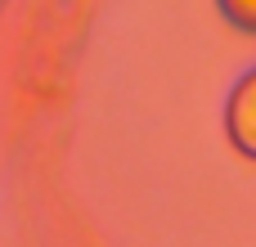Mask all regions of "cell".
I'll return each instance as SVG.
<instances>
[{"mask_svg": "<svg viewBox=\"0 0 256 247\" xmlns=\"http://www.w3.org/2000/svg\"><path fill=\"white\" fill-rule=\"evenodd\" d=\"M225 130L234 140L238 153L256 158V68H248L234 90H230V104H225Z\"/></svg>", "mask_w": 256, "mask_h": 247, "instance_id": "6da1fadb", "label": "cell"}, {"mask_svg": "<svg viewBox=\"0 0 256 247\" xmlns=\"http://www.w3.org/2000/svg\"><path fill=\"white\" fill-rule=\"evenodd\" d=\"M216 9H220V18H225L234 32L256 36V0H216Z\"/></svg>", "mask_w": 256, "mask_h": 247, "instance_id": "7a4b0ae2", "label": "cell"}]
</instances>
